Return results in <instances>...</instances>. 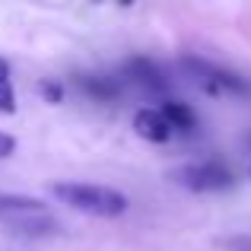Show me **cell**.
<instances>
[{
    "mask_svg": "<svg viewBox=\"0 0 251 251\" xmlns=\"http://www.w3.org/2000/svg\"><path fill=\"white\" fill-rule=\"evenodd\" d=\"M159 111H162V118L172 124V130H194V124H197L191 105H184V102H166Z\"/></svg>",
    "mask_w": 251,
    "mask_h": 251,
    "instance_id": "obj_7",
    "label": "cell"
},
{
    "mask_svg": "<svg viewBox=\"0 0 251 251\" xmlns=\"http://www.w3.org/2000/svg\"><path fill=\"white\" fill-rule=\"evenodd\" d=\"M54 229H57V223L51 216H35V220H23L19 216L13 223V232H19V235H45V232H54Z\"/></svg>",
    "mask_w": 251,
    "mask_h": 251,
    "instance_id": "obj_9",
    "label": "cell"
},
{
    "mask_svg": "<svg viewBox=\"0 0 251 251\" xmlns=\"http://www.w3.org/2000/svg\"><path fill=\"white\" fill-rule=\"evenodd\" d=\"M42 96L51 99V102H61V86L51 83V80H45V83H42Z\"/></svg>",
    "mask_w": 251,
    "mask_h": 251,
    "instance_id": "obj_12",
    "label": "cell"
},
{
    "mask_svg": "<svg viewBox=\"0 0 251 251\" xmlns=\"http://www.w3.org/2000/svg\"><path fill=\"white\" fill-rule=\"evenodd\" d=\"M178 184H184L188 191H226L235 184V175L223 162H191L172 172Z\"/></svg>",
    "mask_w": 251,
    "mask_h": 251,
    "instance_id": "obj_3",
    "label": "cell"
},
{
    "mask_svg": "<svg viewBox=\"0 0 251 251\" xmlns=\"http://www.w3.org/2000/svg\"><path fill=\"white\" fill-rule=\"evenodd\" d=\"M229 251H251V235H235V239H226Z\"/></svg>",
    "mask_w": 251,
    "mask_h": 251,
    "instance_id": "obj_10",
    "label": "cell"
},
{
    "mask_svg": "<svg viewBox=\"0 0 251 251\" xmlns=\"http://www.w3.org/2000/svg\"><path fill=\"white\" fill-rule=\"evenodd\" d=\"M51 194L61 203L80 210V213H92V216H121L127 210V197L115 188L105 184H86V181H54Z\"/></svg>",
    "mask_w": 251,
    "mask_h": 251,
    "instance_id": "obj_1",
    "label": "cell"
},
{
    "mask_svg": "<svg viewBox=\"0 0 251 251\" xmlns=\"http://www.w3.org/2000/svg\"><path fill=\"white\" fill-rule=\"evenodd\" d=\"M134 130L150 143H166L172 137V124L162 118V111L156 108H140L134 115Z\"/></svg>",
    "mask_w": 251,
    "mask_h": 251,
    "instance_id": "obj_5",
    "label": "cell"
},
{
    "mask_svg": "<svg viewBox=\"0 0 251 251\" xmlns=\"http://www.w3.org/2000/svg\"><path fill=\"white\" fill-rule=\"evenodd\" d=\"M6 80H10V67H6V61L0 57V92L10 89V83H6Z\"/></svg>",
    "mask_w": 251,
    "mask_h": 251,
    "instance_id": "obj_13",
    "label": "cell"
},
{
    "mask_svg": "<svg viewBox=\"0 0 251 251\" xmlns=\"http://www.w3.org/2000/svg\"><path fill=\"white\" fill-rule=\"evenodd\" d=\"M124 76L134 86L147 89V92H162L169 86V80L162 76V70L156 67L153 61H147V57H130V61L124 64Z\"/></svg>",
    "mask_w": 251,
    "mask_h": 251,
    "instance_id": "obj_4",
    "label": "cell"
},
{
    "mask_svg": "<svg viewBox=\"0 0 251 251\" xmlns=\"http://www.w3.org/2000/svg\"><path fill=\"white\" fill-rule=\"evenodd\" d=\"M76 86L96 102H115L121 96V83L111 76H76Z\"/></svg>",
    "mask_w": 251,
    "mask_h": 251,
    "instance_id": "obj_6",
    "label": "cell"
},
{
    "mask_svg": "<svg viewBox=\"0 0 251 251\" xmlns=\"http://www.w3.org/2000/svg\"><path fill=\"white\" fill-rule=\"evenodd\" d=\"M184 70H191V74L201 80V86H207L210 92H216V96H245L251 92V83L245 76L232 74V70H223L216 67V64L210 61H201V57H181Z\"/></svg>",
    "mask_w": 251,
    "mask_h": 251,
    "instance_id": "obj_2",
    "label": "cell"
},
{
    "mask_svg": "<svg viewBox=\"0 0 251 251\" xmlns=\"http://www.w3.org/2000/svg\"><path fill=\"white\" fill-rule=\"evenodd\" d=\"M130 3H134V0H121V6H130Z\"/></svg>",
    "mask_w": 251,
    "mask_h": 251,
    "instance_id": "obj_14",
    "label": "cell"
},
{
    "mask_svg": "<svg viewBox=\"0 0 251 251\" xmlns=\"http://www.w3.org/2000/svg\"><path fill=\"white\" fill-rule=\"evenodd\" d=\"M13 150H16V140H13L6 130H0V159H6V156H13Z\"/></svg>",
    "mask_w": 251,
    "mask_h": 251,
    "instance_id": "obj_11",
    "label": "cell"
},
{
    "mask_svg": "<svg viewBox=\"0 0 251 251\" xmlns=\"http://www.w3.org/2000/svg\"><path fill=\"white\" fill-rule=\"evenodd\" d=\"M0 213H42V203L19 194H0Z\"/></svg>",
    "mask_w": 251,
    "mask_h": 251,
    "instance_id": "obj_8",
    "label": "cell"
},
{
    "mask_svg": "<svg viewBox=\"0 0 251 251\" xmlns=\"http://www.w3.org/2000/svg\"><path fill=\"white\" fill-rule=\"evenodd\" d=\"M96 3H99V0H96Z\"/></svg>",
    "mask_w": 251,
    "mask_h": 251,
    "instance_id": "obj_15",
    "label": "cell"
}]
</instances>
